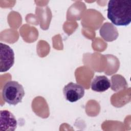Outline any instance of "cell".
Wrapping results in <instances>:
<instances>
[{
	"label": "cell",
	"mask_w": 131,
	"mask_h": 131,
	"mask_svg": "<svg viewBox=\"0 0 131 131\" xmlns=\"http://www.w3.org/2000/svg\"><path fill=\"white\" fill-rule=\"evenodd\" d=\"M107 11L108 18L116 26H126L131 22V1L111 0Z\"/></svg>",
	"instance_id": "1"
},
{
	"label": "cell",
	"mask_w": 131,
	"mask_h": 131,
	"mask_svg": "<svg viewBox=\"0 0 131 131\" xmlns=\"http://www.w3.org/2000/svg\"><path fill=\"white\" fill-rule=\"evenodd\" d=\"M25 91L21 84L15 81L7 82L2 90L4 100L10 105H15L21 102Z\"/></svg>",
	"instance_id": "2"
},
{
	"label": "cell",
	"mask_w": 131,
	"mask_h": 131,
	"mask_svg": "<svg viewBox=\"0 0 131 131\" xmlns=\"http://www.w3.org/2000/svg\"><path fill=\"white\" fill-rule=\"evenodd\" d=\"M0 47V71L5 72L13 66L14 63V53L13 50L6 44L1 42Z\"/></svg>",
	"instance_id": "3"
},
{
	"label": "cell",
	"mask_w": 131,
	"mask_h": 131,
	"mask_svg": "<svg viewBox=\"0 0 131 131\" xmlns=\"http://www.w3.org/2000/svg\"><path fill=\"white\" fill-rule=\"evenodd\" d=\"M84 93V89L82 85L72 82L66 85L63 89L65 99L71 102H76L82 98Z\"/></svg>",
	"instance_id": "4"
},
{
	"label": "cell",
	"mask_w": 131,
	"mask_h": 131,
	"mask_svg": "<svg viewBox=\"0 0 131 131\" xmlns=\"http://www.w3.org/2000/svg\"><path fill=\"white\" fill-rule=\"evenodd\" d=\"M1 131H14L17 127V121L14 116L7 110L1 111Z\"/></svg>",
	"instance_id": "5"
},
{
	"label": "cell",
	"mask_w": 131,
	"mask_h": 131,
	"mask_svg": "<svg viewBox=\"0 0 131 131\" xmlns=\"http://www.w3.org/2000/svg\"><path fill=\"white\" fill-rule=\"evenodd\" d=\"M111 86L110 80L105 76H96L92 80L91 89L97 92H103L107 90Z\"/></svg>",
	"instance_id": "6"
}]
</instances>
